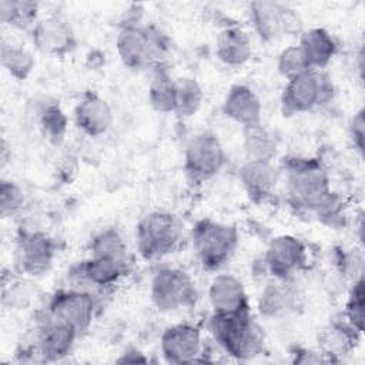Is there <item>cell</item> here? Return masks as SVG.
Wrapping results in <instances>:
<instances>
[{"label":"cell","instance_id":"d6986e66","mask_svg":"<svg viewBox=\"0 0 365 365\" xmlns=\"http://www.w3.org/2000/svg\"><path fill=\"white\" fill-rule=\"evenodd\" d=\"M222 113L227 118L245 127L261 123L262 104L251 87L234 84L224 98Z\"/></svg>","mask_w":365,"mask_h":365},{"label":"cell","instance_id":"5b68a950","mask_svg":"<svg viewBox=\"0 0 365 365\" xmlns=\"http://www.w3.org/2000/svg\"><path fill=\"white\" fill-rule=\"evenodd\" d=\"M182 238V224L168 211H153L137 227V247L145 259L174 252Z\"/></svg>","mask_w":365,"mask_h":365},{"label":"cell","instance_id":"8fae6325","mask_svg":"<svg viewBox=\"0 0 365 365\" xmlns=\"http://www.w3.org/2000/svg\"><path fill=\"white\" fill-rule=\"evenodd\" d=\"M160 349L164 359L170 364L198 362L204 351L201 331L188 322L171 325L161 334Z\"/></svg>","mask_w":365,"mask_h":365},{"label":"cell","instance_id":"8992f818","mask_svg":"<svg viewBox=\"0 0 365 365\" xmlns=\"http://www.w3.org/2000/svg\"><path fill=\"white\" fill-rule=\"evenodd\" d=\"M334 88L331 80L319 70H308L294 78H289L282 97L284 114H299L328 103L332 98Z\"/></svg>","mask_w":365,"mask_h":365},{"label":"cell","instance_id":"52a82bcc","mask_svg":"<svg viewBox=\"0 0 365 365\" xmlns=\"http://www.w3.org/2000/svg\"><path fill=\"white\" fill-rule=\"evenodd\" d=\"M150 295L160 311L170 312L194 305L197 288L190 274L184 269L163 267L153 275Z\"/></svg>","mask_w":365,"mask_h":365},{"label":"cell","instance_id":"277c9868","mask_svg":"<svg viewBox=\"0 0 365 365\" xmlns=\"http://www.w3.org/2000/svg\"><path fill=\"white\" fill-rule=\"evenodd\" d=\"M191 241L202 267L205 269H218L235 252L238 231L232 225L202 218L192 227Z\"/></svg>","mask_w":365,"mask_h":365},{"label":"cell","instance_id":"4dcf8cb0","mask_svg":"<svg viewBox=\"0 0 365 365\" xmlns=\"http://www.w3.org/2000/svg\"><path fill=\"white\" fill-rule=\"evenodd\" d=\"M67 124V115L57 103H47L40 110V127L53 144H60L64 140Z\"/></svg>","mask_w":365,"mask_h":365},{"label":"cell","instance_id":"ac0fdd59","mask_svg":"<svg viewBox=\"0 0 365 365\" xmlns=\"http://www.w3.org/2000/svg\"><path fill=\"white\" fill-rule=\"evenodd\" d=\"M238 177L248 195L254 201L261 202L275 192L279 171L274 167L272 161L247 160L241 165Z\"/></svg>","mask_w":365,"mask_h":365},{"label":"cell","instance_id":"ba28073f","mask_svg":"<svg viewBox=\"0 0 365 365\" xmlns=\"http://www.w3.org/2000/svg\"><path fill=\"white\" fill-rule=\"evenodd\" d=\"M96 309L97 299L91 291L70 288L57 291L50 298L46 315L73 328L80 335L91 325Z\"/></svg>","mask_w":365,"mask_h":365},{"label":"cell","instance_id":"1f68e13d","mask_svg":"<svg viewBox=\"0 0 365 365\" xmlns=\"http://www.w3.org/2000/svg\"><path fill=\"white\" fill-rule=\"evenodd\" d=\"M364 305H365V289H364V277H358L354 279V284L351 287L346 304H345V312L344 318L346 322L354 327L358 332H364Z\"/></svg>","mask_w":365,"mask_h":365},{"label":"cell","instance_id":"30bf717a","mask_svg":"<svg viewBox=\"0 0 365 365\" xmlns=\"http://www.w3.org/2000/svg\"><path fill=\"white\" fill-rule=\"evenodd\" d=\"M56 241L41 231H24L20 234L16 247L17 268L31 277L46 274L56 257Z\"/></svg>","mask_w":365,"mask_h":365},{"label":"cell","instance_id":"7c38bea8","mask_svg":"<svg viewBox=\"0 0 365 365\" xmlns=\"http://www.w3.org/2000/svg\"><path fill=\"white\" fill-rule=\"evenodd\" d=\"M77 336L78 334L73 328L46 315V321L37 328L34 342L30 346H23L21 354H36L44 362L60 361L71 352Z\"/></svg>","mask_w":365,"mask_h":365},{"label":"cell","instance_id":"7a4b0ae2","mask_svg":"<svg viewBox=\"0 0 365 365\" xmlns=\"http://www.w3.org/2000/svg\"><path fill=\"white\" fill-rule=\"evenodd\" d=\"M210 331L218 345L231 356L247 361L264 351L265 335L251 311L242 314H212Z\"/></svg>","mask_w":365,"mask_h":365},{"label":"cell","instance_id":"4316f807","mask_svg":"<svg viewBox=\"0 0 365 365\" xmlns=\"http://www.w3.org/2000/svg\"><path fill=\"white\" fill-rule=\"evenodd\" d=\"M202 100L204 93L195 78H174V113L182 117H191L200 110Z\"/></svg>","mask_w":365,"mask_h":365},{"label":"cell","instance_id":"4fadbf2b","mask_svg":"<svg viewBox=\"0 0 365 365\" xmlns=\"http://www.w3.org/2000/svg\"><path fill=\"white\" fill-rule=\"evenodd\" d=\"M264 262L274 278L288 279L305 265L307 248L294 235H278L269 241Z\"/></svg>","mask_w":365,"mask_h":365},{"label":"cell","instance_id":"e575fe53","mask_svg":"<svg viewBox=\"0 0 365 365\" xmlns=\"http://www.w3.org/2000/svg\"><path fill=\"white\" fill-rule=\"evenodd\" d=\"M349 133L352 143L355 148L362 154L364 153V137H365V120H364V108H359V111L352 117Z\"/></svg>","mask_w":365,"mask_h":365},{"label":"cell","instance_id":"ffe728a7","mask_svg":"<svg viewBox=\"0 0 365 365\" xmlns=\"http://www.w3.org/2000/svg\"><path fill=\"white\" fill-rule=\"evenodd\" d=\"M359 335L361 332L351 327L345 318L344 321H331L318 332L319 354L325 356V361H336L355 348Z\"/></svg>","mask_w":365,"mask_h":365},{"label":"cell","instance_id":"d590c367","mask_svg":"<svg viewBox=\"0 0 365 365\" xmlns=\"http://www.w3.org/2000/svg\"><path fill=\"white\" fill-rule=\"evenodd\" d=\"M148 359L137 349H128L115 361L118 364H135V362H147Z\"/></svg>","mask_w":365,"mask_h":365},{"label":"cell","instance_id":"484cf974","mask_svg":"<svg viewBox=\"0 0 365 365\" xmlns=\"http://www.w3.org/2000/svg\"><path fill=\"white\" fill-rule=\"evenodd\" d=\"M0 61L3 68L19 81L26 80L31 74L36 64L33 54L27 48L9 43L6 38H1Z\"/></svg>","mask_w":365,"mask_h":365},{"label":"cell","instance_id":"d6a6232c","mask_svg":"<svg viewBox=\"0 0 365 365\" xmlns=\"http://www.w3.org/2000/svg\"><path fill=\"white\" fill-rule=\"evenodd\" d=\"M311 70V66L307 60V57L304 56L302 50L298 47V44L295 46H289L287 48H284L279 56H278V71L287 78H294L305 71ZM314 70V68H312Z\"/></svg>","mask_w":365,"mask_h":365},{"label":"cell","instance_id":"e0dca14e","mask_svg":"<svg viewBox=\"0 0 365 365\" xmlns=\"http://www.w3.org/2000/svg\"><path fill=\"white\" fill-rule=\"evenodd\" d=\"M113 118L110 104L94 91L84 93L74 108L76 125L88 137L106 134L113 124Z\"/></svg>","mask_w":365,"mask_h":365},{"label":"cell","instance_id":"6da1fadb","mask_svg":"<svg viewBox=\"0 0 365 365\" xmlns=\"http://www.w3.org/2000/svg\"><path fill=\"white\" fill-rule=\"evenodd\" d=\"M284 170L288 192L295 205L327 217L336 212L338 200L331 191L329 175L319 161L289 157L284 161Z\"/></svg>","mask_w":365,"mask_h":365},{"label":"cell","instance_id":"836d02e7","mask_svg":"<svg viewBox=\"0 0 365 365\" xmlns=\"http://www.w3.org/2000/svg\"><path fill=\"white\" fill-rule=\"evenodd\" d=\"M24 205V192L14 181L3 180L0 184V214L3 218L17 214Z\"/></svg>","mask_w":365,"mask_h":365},{"label":"cell","instance_id":"9a60e30c","mask_svg":"<svg viewBox=\"0 0 365 365\" xmlns=\"http://www.w3.org/2000/svg\"><path fill=\"white\" fill-rule=\"evenodd\" d=\"M31 38L37 50L54 57L70 54L77 44L73 27L60 16L38 20L31 29Z\"/></svg>","mask_w":365,"mask_h":365},{"label":"cell","instance_id":"cb8c5ba5","mask_svg":"<svg viewBox=\"0 0 365 365\" xmlns=\"http://www.w3.org/2000/svg\"><path fill=\"white\" fill-rule=\"evenodd\" d=\"M269 282L259 295L258 308L265 317H278L288 311H294L298 307V291L289 287L285 281Z\"/></svg>","mask_w":365,"mask_h":365},{"label":"cell","instance_id":"3957f363","mask_svg":"<svg viewBox=\"0 0 365 365\" xmlns=\"http://www.w3.org/2000/svg\"><path fill=\"white\" fill-rule=\"evenodd\" d=\"M115 44L120 60L131 70L161 67V60L167 51L163 33L141 24L121 27Z\"/></svg>","mask_w":365,"mask_h":365},{"label":"cell","instance_id":"2e32d148","mask_svg":"<svg viewBox=\"0 0 365 365\" xmlns=\"http://www.w3.org/2000/svg\"><path fill=\"white\" fill-rule=\"evenodd\" d=\"M208 299L212 314H242L250 311L248 297L242 282L231 274L214 277L208 288Z\"/></svg>","mask_w":365,"mask_h":365},{"label":"cell","instance_id":"d4e9b609","mask_svg":"<svg viewBox=\"0 0 365 365\" xmlns=\"http://www.w3.org/2000/svg\"><path fill=\"white\" fill-rule=\"evenodd\" d=\"M242 145L247 158L252 161H272L277 154V141L262 123L242 127Z\"/></svg>","mask_w":365,"mask_h":365},{"label":"cell","instance_id":"7402d4cb","mask_svg":"<svg viewBox=\"0 0 365 365\" xmlns=\"http://www.w3.org/2000/svg\"><path fill=\"white\" fill-rule=\"evenodd\" d=\"M284 4L274 1H252L250 3V20L255 33L262 41H277L282 34Z\"/></svg>","mask_w":365,"mask_h":365},{"label":"cell","instance_id":"f546056e","mask_svg":"<svg viewBox=\"0 0 365 365\" xmlns=\"http://www.w3.org/2000/svg\"><path fill=\"white\" fill-rule=\"evenodd\" d=\"M154 70L155 73L148 88L150 103L160 113H174V78L161 67Z\"/></svg>","mask_w":365,"mask_h":365},{"label":"cell","instance_id":"f1b7e54d","mask_svg":"<svg viewBox=\"0 0 365 365\" xmlns=\"http://www.w3.org/2000/svg\"><path fill=\"white\" fill-rule=\"evenodd\" d=\"M37 11L38 3L36 1H0V21L3 24H9L13 27L24 29L29 26H34L37 23Z\"/></svg>","mask_w":365,"mask_h":365},{"label":"cell","instance_id":"603a6c76","mask_svg":"<svg viewBox=\"0 0 365 365\" xmlns=\"http://www.w3.org/2000/svg\"><path fill=\"white\" fill-rule=\"evenodd\" d=\"M298 47L307 57L311 68L319 70L328 66L336 53V43L325 29L302 30Z\"/></svg>","mask_w":365,"mask_h":365},{"label":"cell","instance_id":"5bb4252c","mask_svg":"<svg viewBox=\"0 0 365 365\" xmlns=\"http://www.w3.org/2000/svg\"><path fill=\"white\" fill-rule=\"evenodd\" d=\"M128 269V261H120L104 257H90L86 261L74 265L70 271L73 288L84 289L88 285L94 289L110 288L115 285Z\"/></svg>","mask_w":365,"mask_h":365},{"label":"cell","instance_id":"83f0119b","mask_svg":"<svg viewBox=\"0 0 365 365\" xmlns=\"http://www.w3.org/2000/svg\"><path fill=\"white\" fill-rule=\"evenodd\" d=\"M91 257H104L128 261L127 244L115 228H106L93 237L90 242Z\"/></svg>","mask_w":365,"mask_h":365},{"label":"cell","instance_id":"9c48e42d","mask_svg":"<svg viewBox=\"0 0 365 365\" xmlns=\"http://www.w3.org/2000/svg\"><path fill=\"white\" fill-rule=\"evenodd\" d=\"M185 171L194 181H205L215 177L227 163V154L218 137L212 133L194 135L184 153Z\"/></svg>","mask_w":365,"mask_h":365},{"label":"cell","instance_id":"44dd1931","mask_svg":"<svg viewBox=\"0 0 365 365\" xmlns=\"http://www.w3.org/2000/svg\"><path fill=\"white\" fill-rule=\"evenodd\" d=\"M215 54L227 66H242L252 54L251 40L241 27L227 26L217 36Z\"/></svg>","mask_w":365,"mask_h":365}]
</instances>
